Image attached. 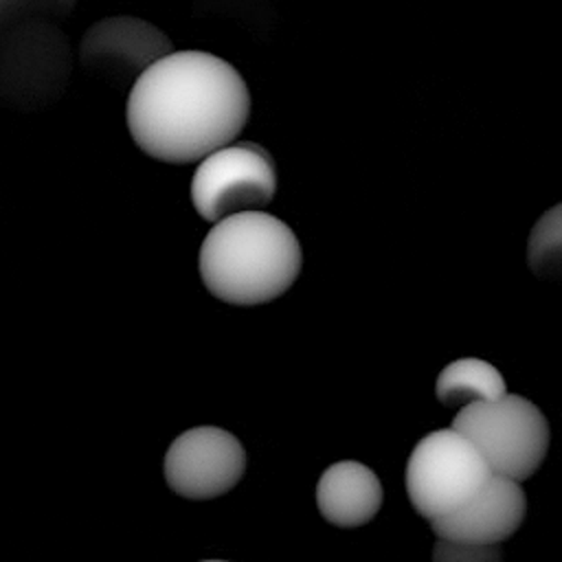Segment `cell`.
<instances>
[{
    "mask_svg": "<svg viewBox=\"0 0 562 562\" xmlns=\"http://www.w3.org/2000/svg\"><path fill=\"white\" fill-rule=\"evenodd\" d=\"M250 116L244 77L222 57L176 50L130 88L127 130L147 156L187 165L237 138Z\"/></svg>",
    "mask_w": 562,
    "mask_h": 562,
    "instance_id": "obj_1",
    "label": "cell"
},
{
    "mask_svg": "<svg viewBox=\"0 0 562 562\" xmlns=\"http://www.w3.org/2000/svg\"><path fill=\"white\" fill-rule=\"evenodd\" d=\"M200 277L228 305H263L290 290L303 266L294 231L263 211L228 215L200 246Z\"/></svg>",
    "mask_w": 562,
    "mask_h": 562,
    "instance_id": "obj_2",
    "label": "cell"
},
{
    "mask_svg": "<svg viewBox=\"0 0 562 562\" xmlns=\"http://www.w3.org/2000/svg\"><path fill=\"white\" fill-rule=\"evenodd\" d=\"M452 428L474 446L494 476L520 483L533 476L547 457V417L520 395L505 393L468 404L459 408Z\"/></svg>",
    "mask_w": 562,
    "mask_h": 562,
    "instance_id": "obj_3",
    "label": "cell"
},
{
    "mask_svg": "<svg viewBox=\"0 0 562 562\" xmlns=\"http://www.w3.org/2000/svg\"><path fill=\"white\" fill-rule=\"evenodd\" d=\"M72 48L53 22H29L0 40V105L37 112L68 88Z\"/></svg>",
    "mask_w": 562,
    "mask_h": 562,
    "instance_id": "obj_4",
    "label": "cell"
},
{
    "mask_svg": "<svg viewBox=\"0 0 562 562\" xmlns=\"http://www.w3.org/2000/svg\"><path fill=\"white\" fill-rule=\"evenodd\" d=\"M492 476L474 446L454 428L424 435L406 465L413 509L428 522L463 507Z\"/></svg>",
    "mask_w": 562,
    "mask_h": 562,
    "instance_id": "obj_5",
    "label": "cell"
},
{
    "mask_svg": "<svg viewBox=\"0 0 562 562\" xmlns=\"http://www.w3.org/2000/svg\"><path fill=\"white\" fill-rule=\"evenodd\" d=\"M277 193V169L257 143L224 145L200 160L191 178V202L206 222L261 211Z\"/></svg>",
    "mask_w": 562,
    "mask_h": 562,
    "instance_id": "obj_6",
    "label": "cell"
},
{
    "mask_svg": "<svg viewBox=\"0 0 562 562\" xmlns=\"http://www.w3.org/2000/svg\"><path fill=\"white\" fill-rule=\"evenodd\" d=\"M246 450L239 439L215 426L178 435L165 454V481L173 494L209 501L231 492L244 476Z\"/></svg>",
    "mask_w": 562,
    "mask_h": 562,
    "instance_id": "obj_7",
    "label": "cell"
},
{
    "mask_svg": "<svg viewBox=\"0 0 562 562\" xmlns=\"http://www.w3.org/2000/svg\"><path fill=\"white\" fill-rule=\"evenodd\" d=\"M169 53L171 40L151 22L132 15L94 22L79 44L81 68L116 90L134 83Z\"/></svg>",
    "mask_w": 562,
    "mask_h": 562,
    "instance_id": "obj_8",
    "label": "cell"
},
{
    "mask_svg": "<svg viewBox=\"0 0 562 562\" xmlns=\"http://www.w3.org/2000/svg\"><path fill=\"white\" fill-rule=\"evenodd\" d=\"M525 512L527 498L520 483L492 474L463 507L430 525L432 533L443 540L501 544L516 533Z\"/></svg>",
    "mask_w": 562,
    "mask_h": 562,
    "instance_id": "obj_9",
    "label": "cell"
},
{
    "mask_svg": "<svg viewBox=\"0 0 562 562\" xmlns=\"http://www.w3.org/2000/svg\"><path fill=\"white\" fill-rule=\"evenodd\" d=\"M316 505L327 522L353 529L380 512L382 485L371 468L358 461H338L321 474Z\"/></svg>",
    "mask_w": 562,
    "mask_h": 562,
    "instance_id": "obj_10",
    "label": "cell"
},
{
    "mask_svg": "<svg viewBox=\"0 0 562 562\" xmlns=\"http://www.w3.org/2000/svg\"><path fill=\"white\" fill-rule=\"evenodd\" d=\"M505 380L496 367L479 358H459L437 378L435 395L446 406H468L505 395Z\"/></svg>",
    "mask_w": 562,
    "mask_h": 562,
    "instance_id": "obj_11",
    "label": "cell"
},
{
    "mask_svg": "<svg viewBox=\"0 0 562 562\" xmlns=\"http://www.w3.org/2000/svg\"><path fill=\"white\" fill-rule=\"evenodd\" d=\"M527 261L536 277L558 279L560 274V206L544 213L531 231Z\"/></svg>",
    "mask_w": 562,
    "mask_h": 562,
    "instance_id": "obj_12",
    "label": "cell"
},
{
    "mask_svg": "<svg viewBox=\"0 0 562 562\" xmlns=\"http://www.w3.org/2000/svg\"><path fill=\"white\" fill-rule=\"evenodd\" d=\"M75 4L77 0H0V40L29 22L57 24Z\"/></svg>",
    "mask_w": 562,
    "mask_h": 562,
    "instance_id": "obj_13",
    "label": "cell"
},
{
    "mask_svg": "<svg viewBox=\"0 0 562 562\" xmlns=\"http://www.w3.org/2000/svg\"><path fill=\"white\" fill-rule=\"evenodd\" d=\"M432 562H503L498 544H474L437 538Z\"/></svg>",
    "mask_w": 562,
    "mask_h": 562,
    "instance_id": "obj_14",
    "label": "cell"
},
{
    "mask_svg": "<svg viewBox=\"0 0 562 562\" xmlns=\"http://www.w3.org/2000/svg\"><path fill=\"white\" fill-rule=\"evenodd\" d=\"M202 562H226V560H202Z\"/></svg>",
    "mask_w": 562,
    "mask_h": 562,
    "instance_id": "obj_15",
    "label": "cell"
}]
</instances>
